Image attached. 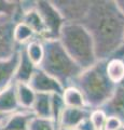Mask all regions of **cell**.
I'll list each match as a JSON object with an SVG mask.
<instances>
[{
	"mask_svg": "<svg viewBox=\"0 0 124 130\" xmlns=\"http://www.w3.org/2000/svg\"><path fill=\"white\" fill-rule=\"evenodd\" d=\"M81 24L90 32L97 61H107L121 46L124 37V15L114 0H91Z\"/></svg>",
	"mask_w": 124,
	"mask_h": 130,
	"instance_id": "obj_1",
	"label": "cell"
},
{
	"mask_svg": "<svg viewBox=\"0 0 124 130\" xmlns=\"http://www.w3.org/2000/svg\"><path fill=\"white\" fill-rule=\"evenodd\" d=\"M105 67L106 61H97L91 67L83 70L71 84L82 93L86 106L91 111L101 107L117 87L108 79Z\"/></svg>",
	"mask_w": 124,
	"mask_h": 130,
	"instance_id": "obj_2",
	"label": "cell"
},
{
	"mask_svg": "<svg viewBox=\"0 0 124 130\" xmlns=\"http://www.w3.org/2000/svg\"><path fill=\"white\" fill-rule=\"evenodd\" d=\"M41 41L44 56L39 68L55 78L64 88L71 86L83 70L70 58L58 39H42Z\"/></svg>",
	"mask_w": 124,
	"mask_h": 130,
	"instance_id": "obj_3",
	"label": "cell"
},
{
	"mask_svg": "<svg viewBox=\"0 0 124 130\" xmlns=\"http://www.w3.org/2000/svg\"><path fill=\"white\" fill-rule=\"evenodd\" d=\"M58 40L63 48L82 70L97 62L94 42L90 32L80 23H64Z\"/></svg>",
	"mask_w": 124,
	"mask_h": 130,
	"instance_id": "obj_4",
	"label": "cell"
},
{
	"mask_svg": "<svg viewBox=\"0 0 124 130\" xmlns=\"http://www.w3.org/2000/svg\"><path fill=\"white\" fill-rule=\"evenodd\" d=\"M36 10L44 24L46 36L44 39H58L59 31L64 25V19L51 0H38Z\"/></svg>",
	"mask_w": 124,
	"mask_h": 130,
	"instance_id": "obj_5",
	"label": "cell"
},
{
	"mask_svg": "<svg viewBox=\"0 0 124 130\" xmlns=\"http://www.w3.org/2000/svg\"><path fill=\"white\" fill-rule=\"evenodd\" d=\"M65 23H80L89 11L91 0H51Z\"/></svg>",
	"mask_w": 124,
	"mask_h": 130,
	"instance_id": "obj_6",
	"label": "cell"
},
{
	"mask_svg": "<svg viewBox=\"0 0 124 130\" xmlns=\"http://www.w3.org/2000/svg\"><path fill=\"white\" fill-rule=\"evenodd\" d=\"M16 23L18 21L14 16L0 15V60L10 58L21 48L13 40V29Z\"/></svg>",
	"mask_w": 124,
	"mask_h": 130,
	"instance_id": "obj_7",
	"label": "cell"
},
{
	"mask_svg": "<svg viewBox=\"0 0 124 130\" xmlns=\"http://www.w3.org/2000/svg\"><path fill=\"white\" fill-rule=\"evenodd\" d=\"M28 86L36 93H45V94H62L64 87L52 76L47 75L45 72L36 68L34 75L28 83Z\"/></svg>",
	"mask_w": 124,
	"mask_h": 130,
	"instance_id": "obj_8",
	"label": "cell"
},
{
	"mask_svg": "<svg viewBox=\"0 0 124 130\" xmlns=\"http://www.w3.org/2000/svg\"><path fill=\"white\" fill-rule=\"evenodd\" d=\"M99 108L107 117H117L124 124V86L119 85L115 87L111 96Z\"/></svg>",
	"mask_w": 124,
	"mask_h": 130,
	"instance_id": "obj_9",
	"label": "cell"
},
{
	"mask_svg": "<svg viewBox=\"0 0 124 130\" xmlns=\"http://www.w3.org/2000/svg\"><path fill=\"white\" fill-rule=\"evenodd\" d=\"M21 48H19V50H21ZM19 50H17L10 58L0 60V91L13 84L14 74L16 71L19 58Z\"/></svg>",
	"mask_w": 124,
	"mask_h": 130,
	"instance_id": "obj_10",
	"label": "cell"
},
{
	"mask_svg": "<svg viewBox=\"0 0 124 130\" xmlns=\"http://www.w3.org/2000/svg\"><path fill=\"white\" fill-rule=\"evenodd\" d=\"M91 111L87 108H75V107H65L59 119L58 128L76 129V127L83 119L90 116Z\"/></svg>",
	"mask_w": 124,
	"mask_h": 130,
	"instance_id": "obj_11",
	"label": "cell"
},
{
	"mask_svg": "<svg viewBox=\"0 0 124 130\" xmlns=\"http://www.w3.org/2000/svg\"><path fill=\"white\" fill-rule=\"evenodd\" d=\"M35 65L31 63V61L28 59L24 47L21 48L19 50V58H18V63L17 67L14 74V79L13 83H21V84H28L34 75V72L36 71Z\"/></svg>",
	"mask_w": 124,
	"mask_h": 130,
	"instance_id": "obj_12",
	"label": "cell"
},
{
	"mask_svg": "<svg viewBox=\"0 0 124 130\" xmlns=\"http://www.w3.org/2000/svg\"><path fill=\"white\" fill-rule=\"evenodd\" d=\"M35 117L31 111L15 112L8 117V119L0 127V130H28L30 120Z\"/></svg>",
	"mask_w": 124,
	"mask_h": 130,
	"instance_id": "obj_13",
	"label": "cell"
},
{
	"mask_svg": "<svg viewBox=\"0 0 124 130\" xmlns=\"http://www.w3.org/2000/svg\"><path fill=\"white\" fill-rule=\"evenodd\" d=\"M18 111H21V107L15 94L14 84H12L11 86L0 91V113L13 114Z\"/></svg>",
	"mask_w": 124,
	"mask_h": 130,
	"instance_id": "obj_14",
	"label": "cell"
},
{
	"mask_svg": "<svg viewBox=\"0 0 124 130\" xmlns=\"http://www.w3.org/2000/svg\"><path fill=\"white\" fill-rule=\"evenodd\" d=\"M21 22H23L24 24H26V25L35 32L36 37H37L38 39L42 40V39L45 38L46 30H45L44 24H43L42 20H41V16L39 15L38 11L36 9L24 13L22 15Z\"/></svg>",
	"mask_w": 124,
	"mask_h": 130,
	"instance_id": "obj_15",
	"label": "cell"
},
{
	"mask_svg": "<svg viewBox=\"0 0 124 130\" xmlns=\"http://www.w3.org/2000/svg\"><path fill=\"white\" fill-rule=\"evenodd\" d=\"M15 88V94L21 109L23 111H30L31 106L36 99V92L31 89L28 84L13 83Z\"/></svg>",
	"mask_w": 124,
	"mask_h": 130,
	"instance_id": "obj_16",
	"label": "cell"
},
{
	"mask_svg": "<svg viewBox=\"0 0 124 130\" xmlns=\"http://www.w3.org/2000/svg\"><path fill=\"white\" fill-rule=\"evenodd\" d=\"M106 75L115 86L122 85L124 81V62L122 59L111 58L106 61Z\"/></svg>",
	"mask_w": 124,
	"mask_h": 130,
	"instance_id": "obj_17",
	"label": "cell"
},
{
	"mask_svg": "<svg viewBox=\"0 0 124 130\" xmlns=\"http://www.w3.org/2000/svg\"><path fill=\"white\" fill-rule=\"evenodd\" d=\"M62 99H63L64 104H65L66 107L87 108L82 93L79 91V89H77L73 86H69V87L64 88L63 93H62Z\"/></svg>",
	"mask_w": 124,
	"mask_h": 130,
	"instance_id": "obj_18",
	"label": "cell"
},
{
	"mask_svg": "<svg viewBox=\"0 0 124 130\" xmlns=\"http://www.w3.org/2000/svg\"><path fill=\"white\" fill-rule=\"evenodd\" d=\"M30 111L36 117L51 119V94L36 93V99Z\"/></svg>",
	"mask_w": 124,
	"mask_h": 130,
	"instance_id": "obj_19",
	"label": "cell"
},
{
	"mask_svg": "<svg viewBox=\"0 0 124 130\" xmlns=\"http://www.w3.org/2000/svg\"><path fill=\"white\" fill-rule=\"evenodd\" d=\"M35 32L30 28L24 24L23 22H18L15 24L13 29V40L18 47H25L31 40L36 39Z\"/></svg>",
	"mask_w": 124,
	"mask_h": 130,
	"instance_id": "obj_20",
	"label": "cell"
},
{
	"mask_svg": "<svg viewBox=\"0 0 124 130\" xmlns=\"http://www.w3.org/2000/svg\"><path fill=\"white\" fill-rule=\"evenodd\" d=\"M24 50H25L28 59L31 61V63L36 67H39V65L41 64L43 60V56H44V49H43L41 40L38 38L31 40L24 47Z\"/></svg>",
	"mask_w": 124,
	"mask_h": 130,
	"instance_id": "obj_21",
	"label": "cell"
},
{
	"mask_svg": "<svg viewBox=\"0 0 124 130\" xmlns=\"http://www.w3.org/2000/svg\"><path fill=\"white\" fill-rule=\"evenodd\" d=\"M65 104L62 99V94H51V120L53 121L55 128L58 129L59 119L65 108Z\"/></svg>",
	"mask_w": 124,
	"mask_h": 130,
	"instance_id": "obj_22",
	"label": "cell"
},
{
	"mask_svg": "<svg viewBox=\"0 0 124 130\" xmlns=\"http://www.w3.org/2000/svg\"><path fill=\"white\" fill-rule=\"evenodd\" d=\"M8 14L14 16L18 22H21L22 12L19 10L18 1H13V0H0V15Z\"/></svg>",
	"mask_w": 124,
	"mask_h": 130,
	"instance_id": "obj_23",
	"label": "cell"
},
{
	"mask_svg": "<svg viewBox=\"0 0 124 130\" xmlns=\"http://www.w3.org/2000/svg\"><path fill=\"white\" fill-rule=\"evenodd\" d=\"M28 130H57L50 118H39L34 117L30 120Z\"/></svg>",
	"mask_w": 124,
	"mask_h": 130,
	"instance_id": "obj_24",
	"label": "cell"
},
{
	"mask_svg": "<svg viewBox=\"0 0 124 130\" xmlns=\"http://www.w3.org/2000/svg\"><path fill=\"white\" fill-rule=\"evenodd\" d=\"M89 118L91 120L92 125L95 130H104V126H105L107 116L101 108H95L92 109L90 113Z\"/></svg>",
	"mask_w": 124,
	"mask_h": 130,
	"instance_id": "obj_25",
	"label": "cell"
},
{
	"mask_svg": "<svg viewBox=\"0 0 124 130\" xmlns=\"http://www.w3.org/2000/svg\"><path fill=\"white\" fill-rule=\"evenodd\" d=\"M124 124L122 120H120L117 117H107L105 126H104V130H119Z\"/></svg>",
	"mask_w": 124,
	"mask_h": 130,
	"instance_id": "obj_26",
	"label": "cell"
},
{
	"mask_svg": "<svg viewBox=\"0 0 124 130\" xmlns=\"http://www.w3.org/2000/svg\"><path fill=\"white\" fill-rule=\"evenodd\" d=\"M75 130H95V129L93 127V125H92L90 118L89 117H86L85 119H83L81 123L76 127Z\"/></svg>",
	"mask_w": 124,
	"mask_h": 130,
	"instance_id": "obj_27",
	"label": "cell"
},
{
	"mask_svg": "<svg viewBox=\"0 0 124 130\" xmlns=\"http://www.w3.org/2000/svg\"><path fill=\"white\" fill-rule=\"evenodd\" d=\"M124 56V37H123V41L121 43V46H120V48L118 49V51L115 52V53L111 56V58H118V59H122ZM110 58V59H111Z\"/></svg>",
	"mask_w": 124,
	"mask_h": 130,
	"instance_id": "obj_28",
	"label": "cell"
},
{
	"mask_svg": "<svg viewBox=\"0 0 124 130\" xmlns=\"http://www.w3.org/2000/svg\"><path fill=\"white\" fill-rule=\"evenodd\" d=\"M115 5L119 8V10L121 11V13L124 15V0H114Z\"/></svg>",
	"mask_w": 124,
	"mask_h": 130,
	"instance_id": "obj_29",
	"label": "cell"
},
{
	"mask_svg": "<svg viewBox=\"0 0 124 130\" xmlns=\"http://www.w3.org/2000/svg\"><path fill=\"white\" fill-rule=\"evenodd\" d=\"M11 114H5V113H0V126H2L3 123L8 119V117H9Z\"/></svg>",
	"mask_w": 124,
	"mask_h": 130,
	"instance_id": "obj_30",
	"label": "cell"
},
{
	"mask_svg": "<svg viewBox=\"0 0 124 130\" xmlns=\"http://www.w3.org/2000/svg\"><path fill=\"white\" fill-rule=\"evenodd\" d=\"M57 130H75V129H67V128H61V127H59Z\"/></svg>",
	"mask_w": 124,
	"mask_h": 130,
	"instance_id": "obj_31",
	"label": "cell"
},
{
	"mask_svg": "<svg viewBox=\"0 0 124 130\" xmlns=\"http://www.w3.org/2000/svg\"><path fill=\"white\" fill-rule=\"evenodd\" d=\"M119 130H124V125H123V126H122V127H121V128H120Z\"/></svg>",
	"mask_w": 124,
	"mask_h": 130,
	"instance_id": "obj_32",
	"label": "cell"
},
{
	"mask_svg": "<svg viewBox=\"0 0 124 130\" xmlns=\"http://www.w3.org/2000/svg\"><path fill=\"white\" fill-rule=\"evenodd\" d=\"M122 60H123V62H124V56L122 58ZM122 86H124V81H123V84H122Z\"/></svg>",
	"mask_w": 124,
	"mask_h": 130,
	"instance_id": "obj_33",
	"label": "cell"
},
{
	"mask_svg": "<svg viewBox=\"0 0 124 130\" xmlns=\"http://www.w3.org/2000/svg\"><path fill=\"white\" fill-rule=\"evenodd\" d=\"M0 127H1V126H0Z\"/></svg>",
	"mask_w": 124,
	"mask_h": 130,
	"instance_id": "obj_34",
	"label": "cell"
}]
</instances>
